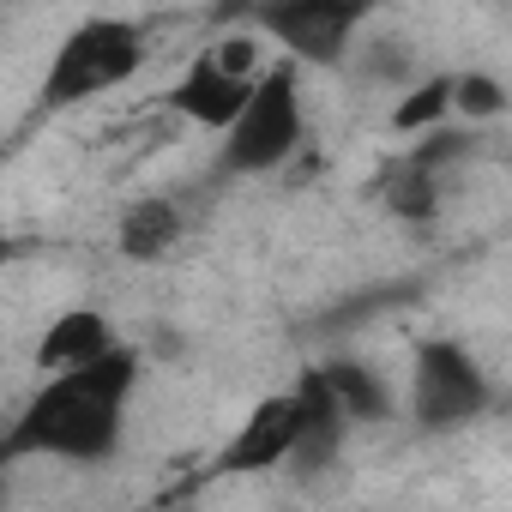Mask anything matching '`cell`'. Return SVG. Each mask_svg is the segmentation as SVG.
I'll return each mask as SVG.
<instances>
[{
    "instance_id": "6da1fadb",
    "label": "cell",
    "mask_w": 512,
    "mask_h": 512,
    "mask_svg": "<svg viewBox=\"0 0 512 512\" xmlns=\"http://www.w3.org/2000/svg\"><path fill=\"white\" fill-rule=\"evenodd\" d=\"M139 380V356L121 344L91 368L49 374L19 422L0 440V458H67V464H97L121 446V416Z\"/></svg>"
},
{
    "instance_id": "7a4b0ae2",
    "label": "cell",
    "mask_w": 512,
    "mask_h": 512,
    "mask_svg": "<svg viewBox=\"0 0 512 512\" xmlns=\"http://www.w3.org/2000/svg\"><path fill=\"white\" fill-rule=\"evenodd\" d=\"M145 67V31L133 19H79L43 73V109H73L91 103L115 85H127Z\"/></svg>"
},
{
    "instance_id": "3957f363",
    "label": "cell",
    "mask_w": 512,
    "mask_h": 512,
    "mask_svg": "<svg viewBox=\"0 0 512 512\" xmlns=\"http://www.w3.org/2000/svg\"><path fill=\"white\" fill-rule=\"evenodd\" d=\"M302 145V85L296 67H266L253 79L241 115L223 127V169L229 175H266Z\"/></svg>"
},
{
    "instance_id": "277c9868",
    "label": "cell",
    "mask_w": 512,
    "mask_h": 512,
    "mask_svg": "<svg viewBox=\"0 0 512 512\" xmlns=\"http://www.w3.org/2000/svg\"><path fill=\"white\" fill-rule=\"evenodd\" d=\"M482 410H488V380L476 356L452 338H428L410 374V416L422 428H458V422H476Z\"/></svg>"
},
{
    "instance_id": "5b68a950",
    "label": "cell",
    "mask_w": 512,
    "mask_h": 512,
    "mask_svg": "<svg viewBox=\"0 0 512 512\" xmlns=\"http://www.w3.org/2000/svg\"><path fill=\"white\" fill-rule=\"evenodd\" d=\"M253 55H260V49H253L247 37H229V43H217V49H199V55L187 61V73L175 79L169 103H175L193 127L223 133V127L241 115V103H247L253 79L266 73V67H253Z\"/></svg>"
},
{
    "instance_id": "8992f818",
    "label": "cell",
    "mask_w": 512,
    "mask_h": 512,
    "mask_svg": "<svg viewBox=\"0 0 512 512\" xmlns=\"http://www.w3.org/2000/svg\"><path fill=\"white\" fill-rule=\"evenodd\" d=\"M362 19L368 7H356V0H284V7L260 13V25L302 61H338Z\"/></svg>"
},
{
    "instance_id": "52a82bcc",
    "label": "cell",
    "mask_w": 512,
    "mask_h": 512,
    "mask_svg": "<svg viewBox=\"0 0 512 512\" xmlns=\"http://www.w3.org/2000/svg\"><path fill=\"white\" fill-rule=\"evenodd\" d=\"M296 434H302V404H296V392L260 398V404L247 410V422L229 434V446L217 452V470H229V476H266V470H284L290 452H296Z\"/></svg>"
},
{
    "instance_id": "ba28073f",
    "label": "cell",
    "mask_w": 512,
    "mask_h": 512,
    "mask_svg": "<svg viewBox=\"0 0 512 512\" xmlns=\"http://www.w3.org/2000/svg\"><path fill=\"white\" fill-rule=\"evenodd\" d=\"M109 350H121L115 326H109L97 308H67L61 320H49V332H43V344H37V368H43V380H49V374H67V368H91V362H103Z\"/></svg>"
},
{
    "instance_id": "9c48e42d",
    "label": "cell",
    "mask_w": 512,
    "mask_h": 512,
    "mask_svg": "<svg viewBox=\"0 0 512 512\" xmlns=\"http://www.w3.org/2000/svg\"><path fill=\"white\" fill-rule=\"evenodd\" d=\"M296 404H302V434H296L290 470L314 476V470H326V464L344 452V428H350V422L338 416V404L326 398V386H320V374H314V368L296 380Z\"/></svg>"
},
{
    "instance_id": "30bf717a",
    "label": "cell",
    "mask_w": 512,
    "mask_h": 512,
    "mask_svg": "<svg viewBox=\"0 0 512 512\" xmlns=\"http://www.w3.org/2000/svg\"><path fill=\"white\" fill-rule=\"evenodd\" d=\"M175 241H181V211H175V199H163V193H145V199H133L127 211H121V223H115V247L127 253V260H163V253H175Z\"/></svg>"
},
{
    "instance_id": "8fae6325",
    "label": "cell",
    "mask_w": 512,
    "mask_h": 512,
    "mask_svg": "<svg viewBox=\"0 0 512 512\" xmlns=\"http://www.w3.org/2000/svg\"><path fill=\"white\" fill-rule=\"evenodd\" d=\"M314 374H320V386H326V398L338 404L344 422H386L392 416V398H386L374 368H362V362H320Z\"/></svg>"
},
{
    "instance_id": "7c38bea8",
    "label": "cell",
    "mask_w": 512,
    "mask_h": 512,
    "mask_svg": "<svg viewBox=\"0 0 512 512\" xmlns=\"http://www.w3.org/2000/svg\"><path fill=\"white\" fill-rule=\"evenodd\" d=\"M386 205H392L398 217H434V205H440V193H434V169L416 163V157H404V163L386 175Z\"/></svg>"
},
{
    "instance_id": "4fadbf2b",
    "label": "cell",
    "mask_w": 512,
    "mask_h": 512,
    "mask_svg": "<svg viewBox=\"0 0 512 512\" xmlns=\"http://www.w3.org/2000/svg\"><path fill=\"white\" fill-rule=\"evenodd\" d=\"M446 109H452V79H428V85H416V91L398 103L392 127H398V133H416V127H434Z\"/></svg>"
},
{
    "instance_id": "5bb4252c",
    "label": "cell",
    "mask_w": 512,
    "mask_h": 512,
    "mask_svg": "<svg viewBox=\"0 0 512 512\" xmlns=\"http://www.w3.org/2000/svg\"><path fill=\"white\" fill-rule=\"evenodd\" d=\"M452 109H464V121H488L506 109V85L488 73H464V79H452Z\"/></svg>"
},
{
    "instance_id": "9a60e30c",
    "label": "cell",
    "mask_w": 512,
    "mask_h": 512,
    "mask_svg": "<svg viewBox=\"0 0 512 512\" xmlns=\"http://www.w3.org/2000/svg\"><path fill=\"white\" fill-rule=\"evenodd\" d=\"M7 247H13V241H7V235H0V260H7Z\"/></svg>"
},
{
    "instance_id": "2e32d148",
    "label": "cell",
    "mask_w": 512,
    "mask_h": 512,
    "mask_svg": "<svg viewBox=\"0 0 512 512\" xmlns=\"http://www.w3.org/2000/svg\"><path fill=\"white\" fill-rule=\"evenodd\" d=\"M0 464H7V458H0Z\"/></svg>"
}]
</instances>
